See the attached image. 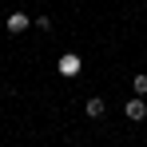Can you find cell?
Here are the masks:
<instances>
[{
  "instance_id": "6da1fadb",
  "label": "cell",
  "mask_w": 147,
  "mask_h": 147,
  "mask_svg": "<svg viewBox=\"0 0 147 147\" xmlns=\"http://www.w3.org/2000/svg\"><path fill=\"white\" fill-rule=\"evenodd\" d=\"M32 24H36V20H32V16H24V12H12V16H8V32H12V36L28 32Z\"/></svg>"
},
{
  "instance_id": "277c9868",
  "label": "cell",
  "mask_w": 147,
  "mask_h": 147,
  "mask_svg": "<svg viewBox=\"0 0 147 147\" xmlns=\"http://www.w3.org/2000/svg\"><path fill=\"white\" fill-rule=\"evenodd\" d=\"M103 107H107V103H103V99H99V96H92V99H88V103H84V111H88L92 119H99V115H103Z\"/></svg>"
},
{
  "instance_id": "7a4b0ae2",
  "label": "cell",
  "mask_w": 147,
  "mask_h": 147,
  "mask_svg": "<svg viewBox=\"0 0 147 147\" xmlns=\"http://www.w3.org/2000/svg\"><path fill=\"white\" fill-rule=\"evenodd\" d=\"M123 111H127V119H143V115H147V103L139 96H131L127 103H123Z\"/></svg>"
},
{
  "instance_id": "3957f363",
  "label": "cell",
  "mask_w": 147,
  "mask_h": 147,
  "mask_svg": "<svg viewBox=\"0 0 147 147\" xmlns=\"http://www.w3.org/2000/svg\"><path fill=\"white\" fill-rule=\"evenodd\" d=\"M60 72L76 76V72H80V56H60Z\"/></svg>"
},
{
  "instance_id": "5b68a950",
  "label": "cell",
  "mask_w": 147,
  "mask_h": 147,
  "mask_svg": "<svg viewBox=\"0 0 147 147\" xmlns=\"http://www.w3.org/2000/svg\"><path fill=\"white\" fill-rule=\"evenodd\" d=\"M131 92H135L139 99L147 96V76H131Z\"/></svg>"
}]
</instances>
